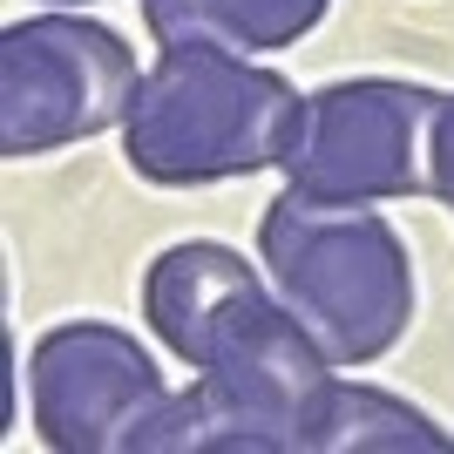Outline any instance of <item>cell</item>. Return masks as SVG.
I'll use <instances>...</instances> for the list:
<instances>
[{
	"mask_svg": "<svg viewBox=\"0 0 454 454\" xmlns=\"http://www.w3.org/2000/svg\"><path fill=\"white\" fill-rule=\"evenodd\" d=\"M258 265L333 366L360 373L414 325V258L373 204H333L285 184L258 217Z\"/></svg>",
	"mask_w": 454,
	"mask_h": 454,
	"instance_id": "cell-1",
	"label": "cell"
},
{
	"mask_svg": "<svg viewBox=\"0 0 454 454\" xmlns=\"http://www.w3.org/2000/svg\"><path fill=\"white\" fill-rule=\"evenodd\" d=\"M305 95L224 41H163L122 122V156L143 184L190 190L278 170Z\"/></svg>",
	"mask_w": 454,
	"mask_h": 454,
	"instance_id": "cell-2",
	"label": "cell"
},
{
	"mask_svg": "<svg viewBox=\"0 0 454 454\" xmlns=\"http://www.w3.org/2000/svg\"><path fill=\"white\" fill-rule=\"evenodd\" d=\"M434 109L441 89H427V82H325L299 102L278 170L292 190L333 197V204L434 197Z\"/></svg>",
	"mask_w": 454,
	"mask_h": 454,
	"instance_id": "cell-3",
	"label": "cell"
},
{
	"mask_svg": "<svg viewBox=\"0 0 454 454\" xmlns=\"http://www.w3.org/2000/svg\"><path fill=\"white\" fill-rule=\"evenodd\" d=\"M136 48L89 14H27L0 35V156L27 163L129 122Z\"/></svg>",
	"mask_w": 454,
	"mask_h": 454,
	"instance_id": "cell-4",
	"label": "cell"
},
{
	"mask_svg": "<svg viewBox=\"0 0 454 454\" xmlns=\"http://www.w3.org/2000/svg\"><path fill=\"white\" fill-rule=\"evenodd\" d=\"M176 387L129 325L61 319L27 353L35 434L55 454H150V434Z\"/></svg>",
	"mask_w": 454,
	"mask_h": 454,
	"instance_id": "cell-5",
	"label": "cell"
},
{
	"mask_svg": "<svg viewBox=\"0 0 454 454\" xmlns=\"http://www.w3.org/2000/svg\"><path fill=\"white\" fill-rule=\"evenodd\" d=\"M271 299L278 292L265 265H251L238 245H217V238H184L156 251L143 271V319L190 373H204Z\"/></svg>",
	"mask_w": 454,
	"mask_h": 454,
	"instance_id": "cell-6",
	"label": "cell"
},
{
	"mask_svg": "<svg viewBox=\"0 0 454 454\" xmlns=\"http://www.w3.org/2000/svg\"><path fill=\"white\" fill-rule=\"evenodd\" d=\"M150 20L156 48L163 41H224L238 55H265L292 48L299 35L319 27L333 0H136Z\"/></svg>",
	"mask_w": 454,
	"mask_h": 454,
	"instance_id": "cell-7",
	"label": "cell"
},
{
	"mask_svg": "<svg viewBox=\"0 0 454 454\" xmlns=\"http://www.w3.org/2000/svg\"><path fill=\"white\" fill-rule=\"evenodd\" d=\"M312 454H454V434L400 394H380L366 380H333L312 427Z\"/></svg>",
	"mask_w": 454,
	"mask_h": 454,
	"instance_id": "cell-8",
	"label": "cell"
},
{
	"mask_svg": "<svg viewBox=\"0 0 454 454\" xmlns=\"http://www.w3.org/2000/svg\"><path fill=\"white\" fill-rule=\"evenodd\" d=\"M434 197L454 210V95H441L434 109Z\"/></svg>",
	"mask_w": 454,
	"mask_h": 454,
	"instance_id": "cell-9",
	"label": "cell"
},
{
	"mask_svg": "<svg viewBox=\"0 0 454 454\" xmlns=\"http://www.w3.org/2000/svg\"><path fill=\"white\" fill-rule=\"evenodd\" d=\"M55 7H95V0H55Z\"/></svg>",
	"mask_w": 454,
	"mask_h": 454,
	"instance_id": "cell-10",
	"label": "cell"
}]
</instances>
